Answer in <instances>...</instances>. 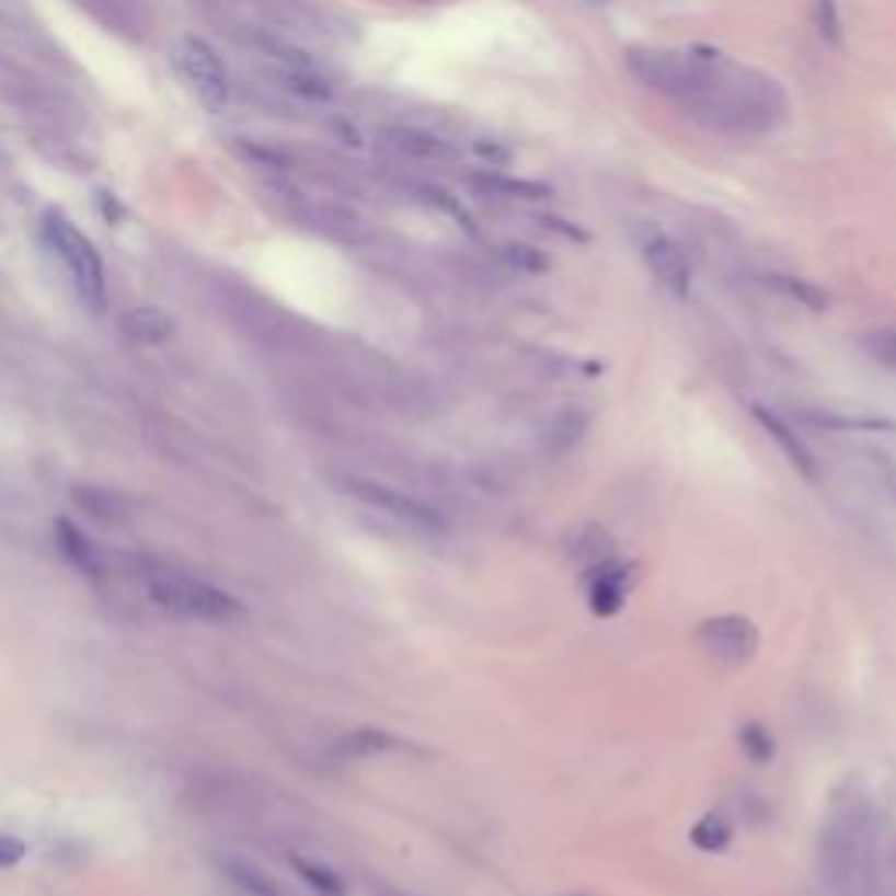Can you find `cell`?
Returning <instances> with one entry per match:
<instances>
[{"mask_svg":"<svg viewBox=\"0 0 896 896\" xmlns=\"http://www.w3.org/2000/svg\"><path fill=\"white\" fill-rule=\"evenodd\" d=\"M148 593L151 599L169 609L175 617L186 620H204V623H225L242 613V602L228 596L225 588L210 585L204 578H193L186 571L175 567H154L148 571Z\"/></svg>","mask_w":896,"mask_h":896,"instance_id":"6da1fadb","label":"cell"},{"mask_svg":"<svg viewBox=\"0 0 896 896\" xmlns=\"http://www.w3.org/2000/svg\"><path fill=\"white\" fill-rule=\"evenodd\" d=\"M865 854V809L862 805H845L840 802L837 809L823 823L819 834V875L827 886H848L858 872V862Z\"/></svg>","mask_w":896,"mask_h":896,"instance_id":"7a4b0ae2","label":"cell"},{"mask_svg":"<svg viewBox=\"0 0 896 896\" xmlns=\"http://www.w3.org/2000/svg\"><path fill=\"white\" fill-rule=\"evenodd\" d=\"M46 239L53 245V253H57L60 263L67 266L70 284H74L81 301L92 305V309H102L105 305V271H102L95 245L84 239V231L74 221H67L64 214H49Z\"/></svg>","mask_w":896,"mask_h":896,"instance_id":"3957f363","label":"cell"},{"mask_svg":"<svg viewBox=\"0 0 896 896\" xmlns=\"http://www.w3.org/2000/svg\"><path fill=\"white\" fill-rule=\"evenodd\" d=\"M172 64L183 74V81L193 88V95L200 99L210 113H221L231 102V78L228 67L221 64L218 49H214L200 35H183L172 46Z\"/></svg>","mask_w":896,"mask_h":896,"instance_id":"277c9868","label":"cell"},{"mask_svg":"<svg viewBox=\"0 0 896 896\" xmlns=\"http://www.w3.org/2000/svg\"><path fill=\"white\" fill-rule=\"evenodd\" d=\"M344 491L351 497L361 501V505H368V508H375V512H382L389 518H397V522L410 526L414 532H424V536L445 532V515L441 512H435L432 505H424V501L414 497V494L389 487V483L365 480V476H347L344 480Z\"/></svg>","mask_w":896,"mask_h":896,"instance_id":"5b68a950","label":"cell"},{"mask_svg":"<svg viewBox=\"0 0 896 896\" xmlns=\"http://www.w3.org/2000/svg\"><path fill=\"white\" fill-rule=\"evenodd\" d=\"M693 637H697V648L722 669H743L760 648L757 623H753L749 617H739V613L704 620L701 627H697Z\"/></svg>","mask_w":896,"mask_h":896,"instance_id":"8992f818","label":"cell"},{"mask_svg":"<svg viewBox=\"0 0 896 896\" xmlns=\"http://www.w3.org/2000/svg\"><path fill=\"white\" fill-rule=\"evenodd\" d=\"M627 585H631V567L620 564L617 558L599 567L585 571V588H588V606L596 617H613L623 609Z\"/></svg>","mask_w":896,"mask_h":896,"instance_id":"52a82bcc","label":"cell"},{"mask_svg":"<svg viewBox=\"0 0 896 896\" xmlns=\"http://www.w3.org/2000/svg\"><path fill=\"white\" fill-rule=\"evenodd\" d=\"M644 263L655 274V280L662 288H669L676 298L690 295V263L687 253L679 249L669 236H655L648 245H644Z\"/></svg>","mask_w":896,"mask_h":896,"instance_id":"ba28073f","label":"cell"},{"mask_svg":"<svg viewBox=\"0 0 896 896\" xmlns=\"http://www.w3.org/2000/svg\"><path fill=\"white\" fill-rule=\"evenodd\" d=\"M53 532H57V547L64 558L74 564L78 571H84L88 578H102L105 575V564L99 558V550L95 543L88 540V536L70 522V518H57V526H53Z\"/></svg>","mask_w":896,"mask_h":896,"instance_id":"9c48e42d","label":"cell"},{"mask_svg":"<svg viewBox=\"0 0 896 896\" xmlns=\"http://www.w3.org/2000/svg\"><path fill=\"white\" fill-rule=\"evenodd\" d=\"M470 186L480 196H494V200H547L550 186L532 183V179H512L501 172H473Z\"/></svg>","mask_w":896,"mask_h":896,"instance_id":"30bf717a","label":"cell"},{"mask_svg":"<svg viewBox=\"0 0 896 896\" xmlns=\"http://www.w3.org/2000/svg\"><path fill=\"white\" fill-rule=\"evenodd\" d=\"M753 417L763 424V432L781 445V452L788 456V462L795 466V470L805 476V480H816V462H813V452L799 441V435L788 427L778 414H770L767 406H753Z\"/></svg>","mask_w":896,"mask_h":896,"instance_id":"8fae6325","label":"cell"},{"mask_svg":"<svg viewBox=\"0 0 896 896\" xmlns=\"http://www.w3.org/2000/svg\"><path fill=\"white\" fill-rule=\"evenodd\" d=\"M389 148L403 154V158H414V161H448L452 158V148L445 145L441 137L427 134V130H414V127H392L386 134Z\"/></svg>","mask_w":896,"mask_h":896,"instance_id":"7c38bea8","label":"cell"},{"mask_svg":"<svg viewBox=\"0 0 896 896\" xmlns=\"http://www.w3.org/2000/svg\"><path fill=\"white\" fill-rule=\"evenodd\" d=\"M172 315L161 312L158 305H140V309H130L123 315V333L137 344H165L172 336Z\"/></svg>","mask_w":896,"mask_h":896,"instance_id":"4fadbf2b","label":"cell"},{"mask_svg":"<svg viewBox=\"0 0 896 896\" xmlns=\"http://www.w3.org/2000/svg\"><path fill=\"white\" fill-rule=\"evenodd\" d=\"M571 558H575L585 571L588 567H599L606 561H613L617 558V547H613V536H609L599 522H588L582 529H575V536H571Z\"/></svg>","mask_w":896,"mask_h":896,"instance_id":"5bb4252c","label":"cell"},{"mask_svg":"<svg viewBox=\"0 0 896 896\" xmlns=\"http://www.w3.org/2000/svg\"><path fill=\"white\" fill-rule=\"evenodd\" d=\"M225 872H228V880L236 883L242 893H249V896H288L271 872H263L253 862H242V858H228Z\"/></svg>","mask_w":896,"mask_h":896,"instance_id":"9a60e30c","label":"cell"},{"mask_svg":"<svg viewBox=\"0 0 896 896\" xmlns=\"http://www.w3.org/2000/svg\"><path fill=\"white\" fill-rule=\"evenodd\" d=\"M389 749H397V739L379 728H357L351 736L336 739L340 757H375V753H389Z\"/></svg>","mask_w":896,"mask_h":896,"instance_id":"2e32d148","label":"cell"},{"mask_svg":"<svg viewBox=\"0 0 896 896\" xmlns=\"http://www.w3.org/2000/svg\"><path fill=\"white\" fill-rule=\"evenodd\" d=\"M501 260H505L515 274H547L550 271V260L543 249H536V245H526V242H508V245H501Z\"/></svg>","mask_w":896,"mask_h":896,"instance_id":"e0dca14e","label":"cell"},{"mask_svg":"<svg viewBox=\"0 0 896 896\" xmlns=\"http://www.w3.org/2000/svg\"><path fill=\"white\" fill-rule=\"evenodd\" d=\"M291 865L298 869V875L315 896H347V886L340 883V875L330 872L326 865H315V862H305V858H291Z\"/></svg>","mask_w":896,"mask_h":896,"instance_id":"ac0fdd59","label":"cell"},{"mask_svg":"<svg viewBox=\"0 0 896 896\" xmlns=\"http://www.w3.org/2000/svg\"><path fill=\"white\" fill-rule=\"evenodd\" d=\"M728 837H732V827H728V819L725 816H719V813H711V816H704L701 823H697V827L690 830V840L701 851H725L728 848Z\"/></svg>","mask_w":896,"mask_h":896,"instance_id":"d6986e66","label":"cell"},{"mask_svg":"<svg viewBox=\"0 0 896 896\" xmlns=\"http://www.w3.org/2000/svg\"><path fill=\"white\" fill-rule=\"evenodd\" d=\"M770 284H774L778 291H784L792 301L805 305V309H813V312H823L830 305V295L816 288V284L809 280H799V277H770Z\"/></svg>","mask_w":896,"mask_h":896,"instance_id":"ffe728a7","label":"cell"},{"mask_svg":"<svg viewBox=\"0 0 896 896\" xmlns=\"http://www.w3.org/2000/svg\"><path fill=\"white\" fill-rule=\"evenodd\" d=\"M585 427H588V414H585V410H564V414L550 424L547 445L550 448H571V445H575L585 435Z\"/></svg>","mask_w":896,"mask_h":896,"instance_id":"44dd1931","label":"cell"},{"mask_svg":"<svg viewBox=\"0 0 896 896\" xmlns=\"http://www.w3.org/2000/svg\"><path fill=\"white\" fill-rule=\"evenodd\" d=\"M739 743H743V753L753 760V763H767L770 757H774V736L757 725V722H749L739 728Z\"/></svg>","mask_w":896,"mask_h":896,"instance_id":"7402d4cb","label":"cell"},{"mask_svg":"<svg viewBox=\"0 0 896 896\" xmlns=\"http://www.w3.org/2000/svg\"><path fill=\"white\" fill-rule=\"evenodd\" d=\"M816 28L819 35L827 39L830 46H840L845 43V32H840V14H837V4L834 0H816Z\"/></svg>","mask_w":896,"mask_h":896,"instance_id":"603a6c76","label":"cell"},{"mask_svg":"<svg viewBox=\"0 0 896 896\" xmlns=\"http://www.w3.org/2000/svg\"><path fill=\"white\" fill-rule=\"evenodd\" d=\"M81 505L92 512L95 518H102V522H110L113 518V505H116V497H110V494H102V491H92V487H78V494H74Z\"/></svg>","mask_w":896,"mask_h":896,"instance_id":"cb8c5ba5","label":"cell"},{"mask_svg":"<svg viewBox=\"0 0 896 896\" xmlns=\"http://www.w3.org/2000/svg\"><path fill=\"white\" fill-rule=\"evenodd\" d=\"M865 347L872 357H880L883 365L896 368V330H883V333H872L865 340Z\"/></svg>","mask_w":896,"mask_h":896,"instance_id":"d4e9b609","label":"cell"},{"mask_svg":"<svg viewBox=\"0 0 896 896\" xmlns=\"http://www.w3.org/2000/svg\"><path fill=\"white\" fill-rule=\"evenodd\" d=\"M25 858V845L11 834H0V869H11Z\"/></svg>","mask_w":896,"mask_h":896,"instance_id":"484cf974","label":"cell"},{"mask_svg":"<svg viewBox=\"0 0 896 896\" xmlns=\"http://www.w3.org/2000/svg\"><path fill=\"white\" fill-rule=\"evenodd\" d=\"M476 154H480L483 161H491V169L508 165V158H512V151H508V148H501L497 140H476Z\"/></svg>","mask_w":896,"mask_h":896,"instance_id":"4316f807","label":"cell"},{"mask_svg":"<svg viewBox=\"0 0 896 896\" xmlns=\"http://www.w3.org/2000/svg\"><path fill=\"white\" fill-rule=\"evenodd\" d=\"M564 896H585V893H564Z\"/></svg>","mask_w":896,"mask_h":896,"instance_id":"83f0119b","label":"cell"}]
</instances>
